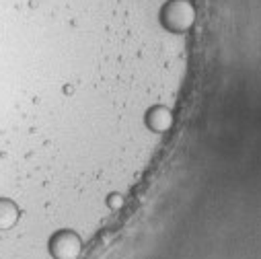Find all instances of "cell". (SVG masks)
Instances as JSON below:
<instances>
[{
	"label": "cell",
	"mask_w": 261,
	"mask_h": 259,
	"mask_svg": "<svg viewBox=\"0 0 261 259\" xmlns=\"http://www.w3.org/2000/svg\"><path fill=\"white\" fill-rule=\"evenodd\" d=\"M79 251H81V239L70 230L58 232L51 241V253L58 259H74Z\"/></svg>",
	"instance_id": "obj_1"
},
{
	"label": "cell",
	"mask_w": 261,
	"mask_h": 259,
	"mask_svg": "<svg viewBox=\"0 0 261 259\" xmlns=\"http://www.w3.org/2000/svg\"><path fill=\"white\" fill-rule=\"evenodd\" d=\"M17 216H19V212L11 202L0 200V230L11 228L15 224V220H17Z\"/></svg>",
	"instance_id": "obj_2"
}]
</instances>
